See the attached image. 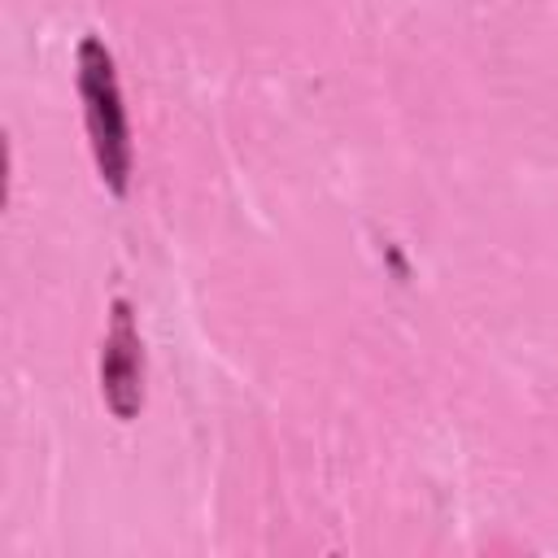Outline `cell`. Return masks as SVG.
<instances>
[{
    "instance_id": "2",
    "label": "cell",
    "mask_w": 558,
    "mask_h": 558,
    "mask_svg": "<svg viewBox=\"0 0 558 558\" xmlns=\"http://www.w3.org/2000/svg\"><path fill=\"white\" fill-rule=\"evenodd\" d=\"M100 397L118 423L144 410V340L126 296L109 301V331L100 340Z\"/></svg>"
},
{
    "instance_id": "1",
    "label": "cell",
    "mask_w": 558,
    "mask_h": 558,
    "mask_svg": "<svg viewBox=\"0 0 558 558\" xmlns=\"http://www.w3.org/2000/svg\"><path fill=\"white\" fill-rule=\"evenodd\" d=\"M78 96H83V118H87V140H92L100 183L113 196H126L135 153H131V126H126V105H122L113 52L105 48L100 35L78 39Z\"/></svg>"
}]
</instances>
